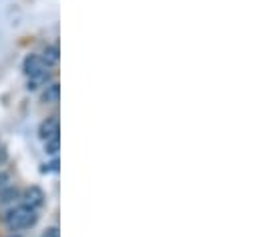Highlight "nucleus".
I'll return each instance as SVG.
<instances>
[{"mask_svg": "<svg viewBox=\"0 0 260 237\" xmlns=\"http://www.w3.org/2000/svg\"><path fill=\"white\" fill-rule=\"evenodd\" d=\"M37 221H39L37 209L28 207L24 203L18 205V207H14V209H10V211H6V215H4V225L10 231H14V233H20L24 229H30L32 225H37Z\"/></svg>", "mask_w": 260, "mask_h": 237, "instance_id": "nucleus-1", "label": "nucleus"}, {"mask_svg": "<svg viewBox=\"0 0 260 237\" xmlns=\"http://www.w3.org/2000/svg\"><path fill=\"white\" fill-rule=\"evenodd\" d=\"M22 70L28 76V89H37L39 85H47V81L51 76L49 64L39 55H28L22 62Z\"/></svg>", "mask_w": 260, "mask_h": 237, "instance_id": "nucleus-2", "label": "nucleus"}, {"mask_svg": "<svg viewBox=\"0 0 260 237\" xmlns=\"http://www.w3.org/2000/svg\"><path fill=\"white\" fill-rule=\"evenodd\" d=\"M20 199H22L24 205H28V207H32V209H39V207L45 205V193H43V189L37 187V185L26 187V189L20 193Z\"/></svg>", "mask_w": 260, "mask_h": 237, "instance_id": "nucleus-3", "label": "nucleus"}, {"mask_svg": "<svg viewBox=\"0 0 260 237\" xmlns=\"http://www.w3.org/2000/svg\"><path fill=\"white\" fill-rule=\"evenodd\" d=\"M57 135H59V118L57 117H49L47 121L41 123V127H39V137H41L43 141H47V139H51V137H57Z\"/></svg>", "mask_w": 260, "mask_h": 237, "instance_id": "nucleus-4", "label": "nucleus"}, {"mask_svg": "<svg viewBox=\"0 0 260 237\" xmlns=\"http://www.w3.org/2000/svg\"><path fill=\"white\" fill-rule=\"evenodd\" d=\"M20 189L16 185H4L0 187V205H10L16 199H20Z\"/></svg>", "mask_w": 260, "mask_h": 237, "instance_id": "nucleus-5", "label": "nucleus"}, {"mask_svg": "<svg viewBox=\"0 0 260 237\" xmlns=\"http://www.w3.org/2000/svg\"><path fill=\"white\" fill-rule=\"evenodd\" d=\"M59 97H61V87H59V83H51V85L45 87V91H43V95H41V101H43V103H57Z\"/></svg>", "mask_w": 260, "mask_h": 237, "instance_id": "nucleus-6", "label": "nucleus"}, {"mask_svg": "<svg viewBox=\"0 0 260 237\" xmlns=\"http://www.w3.org/2000/svg\"><path fill=\"white\" fill-rule=\"evenodd\" d=\"M59 147H61L59 135H57V137H51V139H47V141H45V153H47V155H51V157H57Z\"/></svg>", "mask_w": 260, "mask_h": 237, "instance_id": "nucleus-7", "label": "nucleus"}, {"mask_svg": "<svg viewBox=\"0 0 260 237\" xmlns=\"http://www.w3.org/2000/svg\"><path fill=\"white\" fill-rule=\"evenodd\" d=\"M43 60L51 66V64H55V62H59V49L57 47H47L45 49V55H43Z\"/></svg>", "mask_w": 260, "mask_h": 237, "instance_id": "nucleus-8", "label": "nucleus"}, {"mask_svg": "<svg viewBox=\"0 0 260 237\" xmlns=\"http://www.w3.org/2000/svg\"><path fill=\"white\" fill-rule=\"evenodd\" d=\"M57 169H59V159L55 157L49 165H45V167H43V173H51V171H57Z\"/></svg>", "mask_w": 260, "mask_h": 237, "instance_id": "nucleus-9", "label": "nucleus"}, {"mask_svg": "<svg viewBox=\"0 0 260 237\" xmlns=\"http://www.w3.org/2000/svg\"><path fill=\"white\" fill-rule=\"evenodd\" d=\"M41 237H61V235H59V229L57 227H49Z\"/></svg>", "mask_w": 260, "mask_h": 237, "instance_id": "nucleus-10", "label": "nucleus"}, {"mask_svg": "<svg viewBox=\"0 0 260 237\" xmlns=\"http://www.w3.org/2000/svg\"><path fill=\"white\" fill-rule=\"evenodd\" d=\"M8 181H10V175H8L6 171H0V187L8 185Z\"/></svg>", "mask_w": 260, "mask_h": 237, "instance_id": "nucleus-11", "label": "nucleus"}, {"mask_svg": "<svg viewBox=\"0 0 260 237\" xmlns=\"http://www.w3.org/2000/svg\"><path fill=\"white\" fill-rule=\"evenodd\" d=\"M8 237H20V233H12V235H8Z\"/></svg>", "mask_w": 260, "mask_h": 237, "instance_id": "nucleus-12", "label": "nucleus"}]
</instances>
